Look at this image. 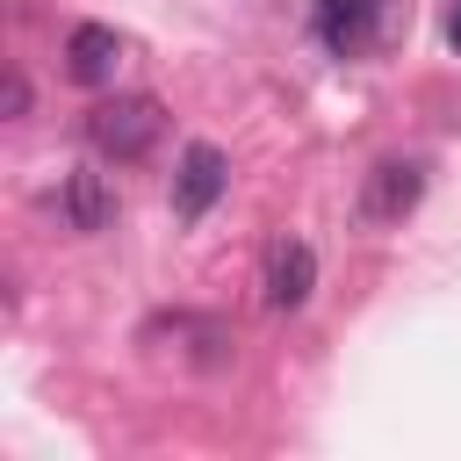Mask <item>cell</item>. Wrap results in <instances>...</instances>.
I'll use <instances>...</instances> for the list:
<instances>
[{
    "label": "cell",
    "instance_id": "1",
    "mask_svg": "<svg viewBox=\"0 0 461 461\" xmlns=\"http://www.w3.org/2000/svg\"><path fill=\"white\" fill-rule=\"evenodd\" d=\"M158 130H166V108H158L151 94H108V101H94V115H86V144H94L101 158H115V166H137V158L158 144Z\"/></svg>",
    "mask_w": 461,
    "mask_h": 461
},
{
    "label": "cell",
    "instance_id": "2",
    "mask_svg": "<svg viewBox=\"0 0 461 461\" xmlns=\"http://www.w3.org/2000/svg\"><path fill=\"white\" fill-rule=\"evenodd\" d=\"M223 187H230V158H223L216 144H187L180 166H173V216H180V223H202Z\"/></svg>",
    "mask_w": 461,
    "mask_h": 461
},
{
    "label": "cell",
    "instance_id": "3",
    "mask_svg": "<svg viewBox=\"0 0 461 461\" xmlns=\"http://www.w3.org/2000/svg\"><path fill=\"white\" fill-rule=\"evenodd\" d=\"M425 194V166L418 158H382L367 180H360V216L367 223H403Z\"/></svg>",
    "mask_w": 461,
    "mask_h": 461
},
{
    "label": "cell",
    "instance_id": "4",
    "mask_svg": "<svg viewBox=\"0 0 461 461\" xmlns=\"http://www.w3.org/2000/svg\"><path fill=\"white\" fill-rule=\"evenodd\" d=\"M122 50H130V43H122L108 22H79V29L65 36V79H72V86H115Z\"/></svg>",
    "mask_w": 461,
    "mask_h": 461
},
{
    "label": "cell",
    "instance_id": "5",
    "mask_svg": "<svg viewBox=\"0 0 461 461\" xmlns=\"http://www.w3.org/2000/svg\"><path fill=\"white\" fill-rule=\"evenodd\" d=\"M267 310H303L310 303V288H317V252L303 245V238H274L267 245Z\"/></svg>",
    "mask_w": 461,
    "mask_h": 461
},
{
    "label": "cell",
    "instance_id": "6",
    "mask_svg": "<svg viewBox=\"0 0 461 461\" xmlns=\"http://www.w3.org/2000/svg\"><path fill=\"white\" fill-rule=\"evenodd\" d=\"M382 36V0H317V43L331 58H360Z\"/></svg>",
    "mask_w": 461,
    "mask_h": 461
},
{
    "label": "cell",
    "instance_id": "7",
    "mask_svg": "<svg viewBox=\"0 0 461 461\" xmlns=\"http://www.w3.org/2000/svg\"><path fill=\"white\" fill-rule=\"evenodd\" d=\"M58 202H65V223H72V230H108V223H115V194H108V180H101L94 166H72Z\"/></svg>",
    "mask_w": 461,
    "mask_h": 461
},
{
    "label": "cell",
    "instance_id": "8",
    "mask_svg": "<svg viewBox=\"0 0 461 461\" xmlns=\"http://www.w3.org/2000/svg\"><path fill=\"white\" fill-rule=\"evenodd\" d=\"M0 115H29V79H22V72L0 79Z\"/></svg>",
    "mask_w": 461,
    "mask_h": 461
},
{
    "label": "cell",
    "instance_id": "9",
    "mask_svg": "<svg viewBox=\"0 0 461 461\" xmlns=\"http://www.w3.org/2000/svg\"><path fill=\"white\" fill-rule=\"evenodd\" d=\"M447 43H454V50H461V0H454V7H447Z\"/></svg>",
    "mask_w": 461,
    "mask_h": 461
}]
</instances>
